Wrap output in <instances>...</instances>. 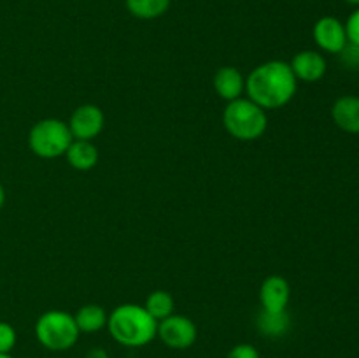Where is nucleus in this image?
I'll return each instance as SVG.
<instances>
[{
    "mask_svg": "<svg viewBox=\"0 0 359 358\" xmlns=\"http://www.w3.org/2000/svg\"><path fill=\"white\" fill-rule=\"evenodd\" d=\"M298 88V81L290 63L270 60L255 67L245 79V93L255 104L269 111L290 104Z\"/></svg>",
    "mask_w": 359,
    "mask_h": 358,
    "instance_id": "obj_1",
    "label": "nucleus"
},
{
    "mask_svg": "<svg viewBox=\"0 0 359 358\" xmlns=\"http://www.w3.org/2000/svg\"><path fill=\"white\" fill-rule=\"evenodd\" d=\"M107 329L112 339L126 347H142L156 339L158 321L144 305L121 304L107 318Z\"/></svg>",
    "mask_w": 359,
    "mask_h": 358,
    "instance_id": "obj_2",
    "label": "nucleus"
},
{
    "mask_svg": "<svg viewBox=\"0 0 359 358\" xmlns=\"http://www.w3.org/2000/svg\"><path fill=\"white\" fill-rule=\"evenodd\" d=\"M223 125L226 132L237 140H256L265 133L269 126L265 109L259 107L251 98H235L228 102L223 111Z\"/></svg>",
    "mask_w": 359,
    "mask_h": 358,
    "instance_id": "obj_3",
    "label": "nucleus"
},
{
    "mask_svg": "<svg viewBox=\"0 0 359 358\" xmlns=\"http://www.w3.org/2000/svg\"><path fill=\"white\" fill-rule=\"evenodd\" d=\"M79 329L74 314L65 311H46L35 323V337L49 351H67L79 340Z\"/></svg>",
    "mask_w": 359,
    "mask_h": 358,
    "instance_id": "obj_4",
    "label": "nucleus"
},
{
    "mask_svg": "<svg viewBox=\"0 0 359 358\" xmlns=\"http://www.w3.org/2000/svg\"><path fill=\"white\" fill-rule=\"evenodd\" d=\"M74 140L69 125L62 119L46 118L35 123L28 133V146L37 157L51 160L63 157Z\"/></svg>",
    "mask_w": 359,
    "mask_h": 358,
    "instance_id": "obj_5",
    "label": "nucleus"
},
{
    "mask_svg": "<svg viewBox=\"0 0 359 358\" xmlns=\"http://www.w3.org/2000/svg\"><path fill=\"white\" fill-rule=\"evenodd\" d=\"M196 325L193 319L182 314H170L168 318L158 321L156 337L170 350H188L195 344Z\"/></svg>",
    "mask_w": 359,
    "mask_h": 358,
    "instance_id": "obj_6",
    "label": "nucleus"
},
{
    "mask_svg": "<svg viewBox=\"0 0 359 358\" xmlns=\"http://www.w3.org/2000/svg\"><path fill=\"white\" fill-rule=\"evenodd\" d=\"M67 125L74 139L93 140L104 130L105 116L98 105L84 104L72 112Z\"/></svg>",
    "mask_w": 359,
    "mask_h": 358,
    "instance_id": "obj_7",
    "label": "nucleus"
},
{
    "mask_svg": "<svg viewBox=\"0 0 359 358\" xmlns=\"http://www.w3.org/2000/svg\"><path fill=\"white\" fill-rule=\"evenodd\" d=\"M312 37L319 49L332 55H339L347 46L346 25L335 16H323L312 28Z\"/></svg>",
    "mask_w": 359,
    "mask_h": 358,
    "instance_id": "obj_8",
    "label": "nucleus"
},
{
    "mask_svg": "<svg viewBox=\"0 0 359 358\" xmlns=\"http://www.w3.org/2000/svg\"><path fill=\"white\" fill-rule=\"evenodd\" d=\"M290 67L297 81H304V83H318L325 77L326 69H328L325 56L312 49L297 53L291 60Z\"/></svg>",
    "mask_w": 359,
    "mask_h": 358,
    "instance_id": "obj_9",
    "label": "nucleus"
},
{
    "mask_svg": "<svg viewBox=\"0 0 359 358\" xmlns=\"http://www.w3.org/2000/svg\"><path fill=\"white\" fill-rule=\"evenodd\" d=\"M290 298L291 286L283 276H269L259 288V302L265 311H286Z\"/></svg>",
    "mask_w": 359,
    "mask_h": 358,
    "instance_id": "obj_10",
    "label": "nucleus"
},
{
    "mask_svg": "<svg viewBox=\"0 0 359 358\" xmlns=\"http://www.w3.org/2000/svg\"><path fill=\"white\" fill-rule=\"evenodd\" d=\"M333 123L347 133H359V97L342 95L332 105Z\"/></svg>",
    "mask_w": 359,
    "mask_h": 358,
    "instance_id": "obj_11",
    "label": "nucleus"
},
{
    "mask_svg": "<svg viewBox=\"0 0 359 358\" xmlns=\"http://www.w3.org/2000/svg\"><path fill=\"white\" fill-rule=\"evenodd\" d=\"M214 90L223 100L231 102L242 97L245 91V79L235 67H221L214 74Z\"/></svg>",
    "mask_w": 359,
    "mask_h": 358,
    "instance_id": "obj_12",
    "label": "nucleus"
},
{
    "mask_svg": "<svg viewBox=\"0 0 359 358\" xmlns=\"http://www.w3.org/2000/svg\"><path fill=\"white\" fill-rule=\"evenodd\" d=\"M67 161L72 165L76 171H91L98 161V150L91 140H77L70 142L69 150L65 153Z\"/></svg>",
    "mask_w": 359,
    "mask_h": 358,
    "instance_id": "obj_13",
    "label": "nucleus"
},
{
    "mask_svg": "<svg viewBox=\"0 0 359 358\" xmlns=\"http://www.w3.org/2000/svg\"><path fill=\"white\" fill-rule=\"evenodd\" d=\"M256 329L262 336L277 339V337L286 336L287 330L291 329V318L287 311L273 312L262 309V312L256 316Z\"/></svg>",
    "mask_w": 359,
    "mask_h": 358,
    "instance_id": "obj_14",
    "label": "nucleus"
},
{
    "mask_svg": "<svg viewBox=\"0 0 359 358\" xmlns=\"http://www.w3.org/2000/svg\"><path fill=\"white\" fill-rule=\"evenodd\" d=\"M107 311L98 304H86L74 314V319L77 323V329L83 333H95L100 332L104 326H107Z\"/></svg>",
    "mask_w": 359,
    "mask_h": 358,
    "instance_id": "obj_15",
    "label": "nucleus"
},
{
    "mask_svg": "<svg viewBox=\"0 0 359 358\" xmlns=\"http://www.w3.org/2000/svg\"><path fill=\"white\" fill-rule=\"evenodd\" d=\"M126 9L139 20H156L170 7V0H125Z\"/></svg>",
    "mask_w": 359,
    "mask_h": 358,
    "instance_id": "obj_16",
    "label": "nucleus"
},
{
    "mask_svg": "<svg viewBox=\"0 0 359 358\" xmlns=\"http://www.w3.org/2000/svg\"><path fill=\"white\" fill-rule=\"evenodd\" d=\"M146 311L153 316L156 321H161V319L168 318L170 314H174L175 302L174 297H172L168 291L156 290L146 298V304H144Z\"/></svg>",
    "mask_w": 359,
    "mask_h": 358,
    "instance_id": "obj_17",
    "label": "nucleus"
},
{
    "mask_svg": "<svg viewBox=\"0 0 359 358\" xmlns=\"http://www.w3.org/2000/svg\"><path fill=\"white\" fill-rule=\"evenodd\" d=\"M18 333L7 321H0V353H11L16 346Z\"/></svg>",
    "mask_w": 359,
    "mask_h": 358,
    "instance_id": "obj_18",
    "label": "nucleus"
},
{
    "mask_svg": "<svg viewBox=\"0 0 359 358\" xmlns=\"http://www.w3.org/2000/svg\"><path fill=\"white\" fill-rule=\"evenodd\" d=\"M344 25H346L347 42L359 46V7L354 13H351V16L347 18V21Z\"/></svg>",
    "mask_w": 359,
    "mask_h": 358,
    "instance_id": "obj_19",
    "label": "nucleus"
},
{
    "mask_svg": "<svg viewBox=\"0 0 359 358\" xmlns=\"http://www.w3.org/2000/svg\"><path fill=\"white\" fill-rule=\"evenodd\" d=\"M226 358H262V354H259V351L256 350L252 344L242 343L231 347V350L228 351Z\"/></svg>",
    "mask_w": 359,
    "mask_h": 358,
    "instance_id": "obj_20",
    "label": "nucleus"
},
{
    "mask_svg": "<svg viewBox=\"0 0 359 358\" xmlns=\"http://www.w3.org/2000/svg\"><path fill=\"white\" fill-rule=\"evenodd\" d=\"M339 55L342 56V60L346 65L359 67V46L347 42V46L339 53Z\"/></svg>",
    "mask_w": 359,
    "mask_h": 358,
    "instance_id": "obj_21",
    "label": "nucleus"
},
{
    "mask_svg": "<svg viewBox=\"0 0 359 358\" xmlns=\"http://www.w3.org/2000/svg\"><path fill=\"white\" fill-rule=\"evenodd\" d=\"M86 358H111L104 347H91L86 353Z\"/></svg>",
    "mask_w": 359,
    "mask_h": 358,
    "instance_id": "obj_22",
    "label": "nucleus"
},
{
    "mask_svg": "<svg viewBox=\"0 0 359 358\" xmlns=\"http://www.w3.org/2000/svg\"><path fill=\"white\" fill-rule=\"evenodd\" d=\"M4 204H6V190H4V186L0 185V209L4 207Z\"/></svg>",
    "mask_w": 359,
    "mask_h": 358,
    "instance_id": "obj_23",
    "label": "nucleus"
},
{
    "mask_svg": "<svg viewBox=\"0 0 359 358\" xmlns=\"http://www.w3.org/2000/svg\"><path fill=\"white\" fill-rule=\"evenodd\" d=\"M347 4H351V6H358L359 7V0H346Z\"/></svg>",
    "mask_w": 359,
    "mask_h": 358,
    "instance_id": "obj_24",
    "label": "nucleus"
},
{
    "mask_svg": "<svg viewBox=\"0 0 359 358\" xmlns=\"http://www.w3.org/2000/svg\"><path fill=\"white\" fill-rule=\"evenodd\" d=\"M0 358H14L11 353H0Z\"/></svg>",
    "mask_w": 359,
    "mask_h": 358,
    "instance_id": "obj_25",
    "label": "nucleus"
}]
</instances>
